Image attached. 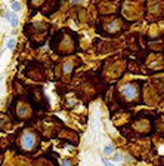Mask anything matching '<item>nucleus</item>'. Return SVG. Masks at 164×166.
Segmentation results:
<instances>
[{"label":"nucleus","instance_id":"f257e3e1","mask_svg":"<svg viewBox=\"0 0 164 166\" xmlns=\"http://www.w3.org/2000/svg\"><path fill=\"white\" fill-rule=\"evenodd\" d=\"M36 144V138H34L33 133H25L21 139V145L24 150H31Z\"/></svg>","mask_w":164,"mask_h":166},{"label":"nucleus","instance_id":"f03ea898","mask_svg":"<svg viewBox=\"0 0 164 166\" xmlns=\"http://www.w3.org/2000/svg\"><path fill=\"white\" fill-rule=\"evenodd\" d=\"M5 16H6V18L9 19V22H11V25H12V27H16V25H18V18H16V16H11L9 13H6Z\"/></svg>","mask_w":164,"mask_h":166},{"label":"nucleus","instance_id":"7ed1b4c3","mask_svg":"<svg viewBox=\"0 0 164 166\" xmlns=\"http://www.w3.org/2000/svg\"><path fill=\"white\" fill-rule=\"evenodd\" d=\"M112 151H114V147H112V145H107V147L104 148V154H105V156L111 154Z\"/></svg>","mask_w":164,"mask_h":166},{"label":"nucleus","instance_id":"20e7f679","mask_svg":"<svg viewBox=\"0 0 164 166\" xmlns=\"http://www.w3.org/2000/svg\"><path fill=\"white\" fill-rule=\"evenodd\" d=\"M19 8H21V6H19V3H18V2H12V9H13L15 12L19 11Z\"/></svg>","mask_w":164,"mask_h":166},{"label":"nucleus","instance_id":"39448f33","mask_svg":"<svg viewBox=\"0 0 164 166\" xmlns=\"http://www.w3.org/2000/svg\"><path fill=\"white\" fill-rule=\"evenodd\" d=\"M6 46H8V49H12V48H13V39H9L8 43H6Z\"/></svg>","mask_w":164,"mask_h":166},{"label":"nucleus","instance_id":"423d86ee","mask_svg":"<svg viewBox=\"0 0 164 166\" xmlns=\"http://www.w3.org/2000/svg\"><path fill=\"white\" fill-rule=\"evenodd\" d=\"M121 159H123V157H121L120 154H115V156H114V162H120Z\"/></svg>","mask_w":164,"mask_h":166},{"label":"nucleus","instance_id":"0eeeda50","mask_svg":"<svg viewBox=\"0 0 164 166\" xmlns=\"http://www.w3.org/2000/svg\"><path fill=\"white\" fill-rule=\"evenodd\" d=\"M62 166H71V163H70L68 160H64V162H62Z\"/></svg>","mask_w":164,"mask_h":166},{"label":"nucleus","instance_id":"6e6552de","mask_svg":"<svg viewBox=\"0 0 164 166\" xmlns=\"http://www.w3.org/2000/svg\"><path fill=\"white\" fill-rule=\"evenodd\" d=\"M107 166H115V165H114V163H108Z\"/></svg>","mask_w":164,"mask_h":166}]
</instances>
